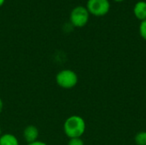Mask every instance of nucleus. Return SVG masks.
I'll list each match as a JSON object with an SVG mask.
<instances>
[{
  "mask_svg": "<svg viewBox=\"0 0 146 145\" xmlns=\"http://www.w3.org/2000/svg\"><path fill=\"white\" fill-rule=\"evenodd\" d=\"M38 135H39L38 129L33 125L27 126L23 131V138L27 144L37 141L38 138Z\"/></svg>",
  "mask_w": 146,
  "mask_h": 145,
  "instance_id": "5",
  "label": "nucleus"
},
{
  "mask_svg": "<svg viewBox=\"0 0 146 145\" xmlns=\"http://www.w3.org/2000/svg\"><path fill=\"white\" fill-rule=\"evenodd\" d=\"M139 33L141 35V37L146 40V19L142 21L140 26H139Z\"/></svg>",
  "mask_w": 146,
  "mask_h": 145,
  "instance_id": "9",
  "label": "nucleus"
},
{
  "mask_svg": "<svg viewBox=\"0 0 146 145\" xmlns=\"http://www.w3.org/2000/svg\"><path fill=\"white\" fill-rule=\"evenodd\" d=\"M56 81L61 88L72 89L78 83V75L71 69H62L57 73Z\"/></svg>",
  "mask_w": 146,
  "mask_h": 145,
  "instance_id": "2",
  "label": "nucleus"
},
{
  "mask_svg": "<svg viewBox=\"0 0 146 145\" xmlns=\"http://www.w3.org/2000/svg\"><path fill=\"white\" fill-rule=\"evenodd\" d=\"M4 1H5V0H0V7H1V6H2V5L3 4Z\"/></svg>",
  "mask_w": 146,
  "mask_h": 145,
  "instance_id": "13",
  "label": "nucleus"
},
{
  "mask_svg": "<svg viewBox=\"0 0 146 145\" xmlns=\"http://www.w3.org/2000/svg\"><path fill=\"white\" fill-rule=\"evenodd\" d=\"M115 1H119L120 2V1H123V0H115Z\"/></svg>",
  "mask_w": 146,
  "mask_h": 145,
  "instance_id": "15",
  "label": "nucleus"
},
{
  "mask_svg": "<svg viewBox=\"0 0 146 145\" xmlns=\"http://www.w3.org/2000/svg\"><path fill=\"white\" fill-rule=\"evenodd\" d=\"M0 145H20L17 138L11 133L2 134L0 137Z\"/></svg>",
  "mask_w": 146,
  "mask_h": 145,
  "instance_id": "7",
  "label": "nucleus"
},
{
  "mask_svg": "<svg viewBox=\"0 0 146 145\" xmlns=\"http://www.w3.org/2000/svg\"><path fill=\"white\" fill-rule=\"evenodd\" d=\"M63 131L68 138H81L86 132V121L80 115H71L65 121Z\"/></svg>",
  "mask_w": 146,
  "mask_h": 145,
  "instance_id": "1",
  "label": "nucleus"
},
{
  "mask_svg": "<svg viewBox=\"0 0 146 145\" xmlns=\"http://www.w3.org/2000/svg\"><path fill=\"white\" fill-rule=\"evenodd\" d=\"M2 136V129H1V127H0V137Z\"/></svg>",
  "mask_w": 146,
  "mask_h": 145,
  "instance_id": "14",
  "label": "nucleus"
},
{
  "mask_svg": "<svg viewBox=\"0 0 146 145\" xmlns=\"http://www.w3.org/2000/svg\"><path fill=\"white\" fill-rule=\"evenodd\" d=\"M133 13L135 16L141 21L146 19V2L139 1L135 3L133 7Z\"/></svg>",
  "mask_w": 146,
  "mask_h": 145,
  "instance_id": "6",
  "label": "nucleus"
},
{
  "mask_svg": "<svg viewBox=\"0 0 146 145\" xmlns=\"http://www.w3.org/2000/svg\"><path fill=\"white\" fill-rule=\"evenodd\" d=\"M110 8V3L109 0H88L86 3V9L89 13L101 16L106 15Z\"/></svg>",
  "mask_w": 146,
  "mask_h": 145,
  "instance_id": "4",
  "label": "nucleus"
},
{
  "mask_svg": "<svg viewBox=\"0 0 146 145\" xmlns=\"http://www.w3.org/2000/svg\"><path fill=\"white\" fill-rule=\"evenodd\" d=\"M134 141L137 145H146V132H139L136 134Z\"/></svg>",
  "mask_w": 146,
  "mask_h": 145,
  "instance_id": "8",
  "label": "nucleus"
},
{
  "mask_svg": "<svg viewBox=\"0 0 146 145\" xmlns=\"http://www.w3.org/2000/svg\"><path fill=\"white\" fill-rule=\"evenodd\" d=\"M27 145H48L46 143L44 142H42V141H35V142H33V143H30V144H27Z\"/></svg>",
  "mask_w": 146,
  "mask_h": 145,
  "instance_id": "11",
  "label": "nucleus"
},
{
  "mask_svg": "<svg viewBox=\"0 0 146 145\" xmlns=\"http://www.w3.org/2000/svg\"><path fill=\"white\" fill-rule=\"evenodd\" d=\"M68 145H85L83 140L80 138H69Z\"/></svg>",
  "mask_w": 146,
  "mask_h": 145,
  "instance_id": "10",
  "label": "nucleus"
},
{
  "mask_svg": "<svg viewBox=\"0 0 146 145\" xmlns=\"http://www.w3.org/2000/svg\"><path fill=\"white\" fill-rule=\"evenodd\" d=\"M89 11L85 6H76L70 13V21L73 26L77 27H82L88 22Z\"/></svg>",
  "mask_w": 146,
  "mask_h": 145,
  "instance_id": "3",
  "label": "nucleus"
},
{
  "mask_svg": "<svg viewBox=\"0 0 146 145\" xmlns=\"http://www.w3.org/2000/svg\"><path fill=\"white\" fill-rule=\"evenodd\" d=\"M3 100L0 98V114L3 111Z\"/></svg>",
  "mask_w": 146,
  "mask_h": 145,
  "instance_id": "12",
  "label": "nucleus"
}]
</instances>
